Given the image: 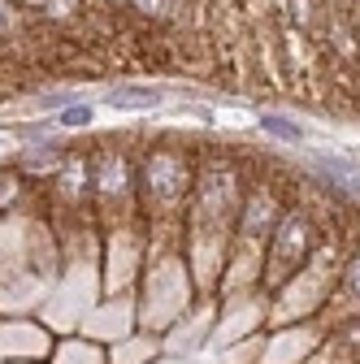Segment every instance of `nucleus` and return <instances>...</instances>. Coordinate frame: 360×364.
<instances>
[{"label": "nucleus", "instance_id": "nucleus-1", "mask_svg": "<svg viewBox=\"0 0 360 364\" xmlns=\"http://www.w3.org/2000/svg\"><path fill=\"white\" fill-rule=\"evenodd\" d=\"M157 105H161L157 91H139V87L113 91V96H109V109H157Z\"/></svg>", "mask_w": 360, "mask_h": 364}, {"label": "nucleus", "instance_id": "nucleus-2", "mask_svg": "<svg viewBox=\"0 0 360 364\" xmlns=\"http://www.w3.org/2000/svg\"><path fill=\"white\" fill-rule=\"evenodd\" d=\"M256 122H260V126H265L269 134H278V139H291V144H295V139H304V130H300L295 122H287V117H274V113H260Z\"/></svg>", "mask_w": 360, "mask_h": 364}, {"label": "nucleus", "instance_id": "nucleus-3", "mask_svg": "<svg viewBox=\"0 0 360 364\" xmlns=\"http://www.w3.org/2000/svg\"><path fill=\"white\" fill-rule=\"evenodd\" d=\"M343 282H347V295L360 304V252L351 256V264H347V278H343Z\"/></svg>", "mask_w": 360, "mask_h": 364}, {"label": "nucleus", "instance_id": "nucleus-4", "mask_svg": "<svg viewBox=\"0 0 360 364\" xmlns=\"http://www.w3.org/2000/svg\"><path fill=\"white\" fill-rule=\"evenodd\" d=\"M61 122H65V126H78V122L87 126V122H92V109H87V105H83V109H70V113H65Z\"/></svg>", "mask_w": 360, "mask_h": 364}]
</instances>
